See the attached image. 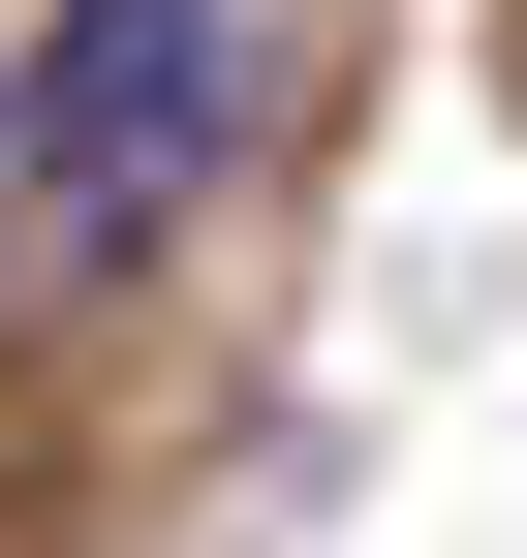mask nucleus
<instances>
[{
  "label": "nucleus",
  "mask_w": 527,
  "mask_h": 558,
  "mask_svg": "<svg viewBox=\"0 0 527 558\" xmlns=\"http://www.w3.org/2000/svg\"><path fill=\"white\" fill-rule=\"evenodd\" d=\"M218 32H248V0H62V32H32L0 124H32L62 218H186V156H218Z\"/></svg>",
  "instance_id": "1"
}]
</instances>
